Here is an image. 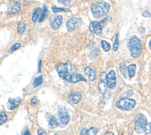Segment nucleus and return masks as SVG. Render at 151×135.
Segmentation results:
<instances>
[{"mask_svg":"<svg viewBox=\"0 0 151 135\" xmlns=\"http://www.w3.org/2000/svg\"><path fill=\"white\" fill-rule=\"evenodd\" d=\"M42 83V76L41 75L40 76H38L37 77L34 81V82H33V85H34V86L36 87L40 85H41V83Z\"/></svg>","mask_w":151,"mask_h":135,"instance_id":"393cba45","label":"nucleus"},{"mask_svg":"<svg viewBox=\"0 0 151 135\" xmlns=\"http://www.w3.org/2000/svg\"><path fill=\"white\" fill-rule=\"evenodd\" d=\"M136 66L134 64H131L128 66V70H129V77L132 78V77L134 76L136 72Z\"/></svg>","mask_w":151,"mask_h":135,"instance_id":"412c9836","label":"nucleus"},{"mask_svg":"<svg viewBox=\"0 0 151 135\" xmlns=\"http://www.w3.org/2000/svg\"><path fill=\"white\" fill-rule=\"evenodd\" d=\"M97 21H94V22H91L90 24V25H89V30L92 33H94V30H95V28H96V26L97 24Z\"/></svg>","mask_w":151,"mask_h":135,"instance_id":"c756f323","label":"nucleus"},{"mask_svg":"<svg viewBox=\"0 0 151 135\" xmlns=\"http://www.w3.org/2000/svg\"><path fill=\"white\" fill-rule=\"evenodd\" d=\"M104 135H114V134L113 132H112V131H108V132L106 133Z\"/></svg>","mask_w":151,"mask_h":135,"instance_id":"4c0bfd02","label":"nucleus"},{"mask_svg":"<svg viewBox=\"0 0 151 135\" xmlns=\"http://www.w3.org/2000/svg\"><path fill=\"white\" fill-rule=\"evenodd\" d=\"M21 98L19 97H17L15 98H10L7 102V108L9 110L15 109L20 104Z\"/></svg>","mask_w":151,"mask_h":135,"instance_id":"9b49d317","label":"nucleus"},{"mask_svg":"<svg viewBox=\"0 0 151 135\" xmlns=\"http://www.w3.org/2000/svg\"><path fill=\"white\" fill-rule=\"evenodd\" d=\"M38 103V99H37V98L36 97H34V98H32V100H31V104L32 105H36Z\"/></svg>","mask_w":151,"mask_h":135,"instance_id":"f704fd0d","label":"nucleus"},{"mask_svg":"<svg viewBox=\"0 0 151 135\" xmlns=\"http://www.w3.org/2000/svg\"><path fill=\"white\" fill-rule=\"evenodd\" d=\"M55 135H58V134H55Z\"/></svg>","mask_w":151,"mask_h":135,"instance_id":"37998d69","label":"nucleus"},{"mask_svg":"<svg viewBox=\"0 0 151 135\" xmlns=\"http://www.w3.org/2000/svg\"><path fill=\"white\" fill-rule=\"evenodd\" d=\"M101 46L102 47L103 49L105 52H108L110 49V44L108 43L107 42H106V41H104V40H101Z\"/></svg>","mask_w":151,"mask_h":135,"instance_id":"b1692460","label":"nucleus"},{"mask_svg":"<svg viewBox=\"0 0 151 135\" xmlns=\"http://www.w3.org/2000/svg\"><path fill=\"white\" fill-rule=\"evenodd\" d=\"M21 46V44L20 43H16L12 47H11V51H14L16 50L17 49H18L19 47Z\"/></svg>","mask_w":151,"mask_h":135,"instance_id":"473e14b6","label":"nucleus"},{"mask_svg":"<svg viewBox=\"0 0 151 135\" xmlns=\"http://www.w3.org/2000/svg\"><path fill=\"white\" fill-rule=\"evenodd\" d=\"M25 30V25L24 22H20L17 27L18 32L20 34H22Z\"/></svg>","mask_w":151,"mask_h":135,"instance_id":"bb28decb","label":"nucleus"},{"mask_svg":"<svg viewBox=\"0 0 151 135\" xmlns=\"http://www.w3.org/2000/svg\"><path fill=\"white\" fill-rule=\"evenodd\" d=\"M82 24V20L80 18L75 17L68 20L66 22V27L68 30L78 28Z\"/></svg>","mask_w":151,"mask_h":135,"instance_id":"6e6552de","label":"nucleus"},{"mask_svg":"<svg viewBox=\"0 0 151 135\" xmlns=\"http://www.w3.org/2000/svg\"><path fill=\"white\" fill-rule=\"evenodd\" d=\"M42 10L40 7H37L35 8L32 12V21L33 22H36L37 21V20L39 18V17H40L41 16V14Z\"/></svg>","mask_w":151,"mask_h":135,"instance_id":"dca6fc26","label":"nucleus"},{"mask_svg":"<svg viewBox=\"0 0 151 135\" xmlns=\"http://www.w3.org/2000/svg\"><path fill=\"white\" fill-rule=\"evenodd\" d=\"M120 70L122 74L123 75L124 78H127L128 76H129L128 67H127L125 64L121 63L120 65Z\"/></svg>","mask_w":151,"mask_h":135,"instance_id":"6ab92c4d","label":"nucleus"},{"mask_svg":"<svg viewBox=\"0 0 151 135\" xmlns=\"http://www.w3.org/2000/svg\"><path fill=\"white\" fill-rule=\"evenodd\" d=\"M99 88L100 92L102 94H104L107 89V86L104 81H100L99 82Z\"/></svg>","mask_w":151,"mask_h":135,"instance_id":"aec40b11","label":"nucleus"},{"mask_svg":"<svg viewBox=\"0 0 151 135\" xmlns=\"http://www.w3.org/2000/svg\"><path fill=\"white\" fill-rule=\"evenodd\" d=\"M147 124V121L146 116L140 113L136 118L134 123V130L137 133H144Z\"/></svg>","mask_w":151,"mask_h":135,"instance_id":"20e7f679","label":"nucleus"},{"mask_svg":"<svg viewBox=\"0 0 151 135\" xmlns=\"http://www.w3.org/2000/svg\"><path fill=\"white\" fill-rule=\"evenodd\" d=\"M110 4L103 1H97L91 5V10L93 16L98 18L107 14L110 9Z\"/></svg>","mask_w":151,"mask_h":135,"instance_id":"f03ea898","label":"nucleus"},{"mask_svg":"<svg viewBox=\"0 0 151 135\" xmlns=\"http://www.w3.org/2000/svg\"><path fill=\"white\" fill-rule=\"evenodd\" d=\"M106 73L104 72H102V73L101 74V76H100V81H104L105 79H106Z\"/></svg>","mask_w":151,"mask_h":135,"instance_id":"c9c22d12","label":"nucleus"},{"mask_svg":"<svg viewBox=\"0 0 151 135\" xmlns=\"http://www.w3.org/2000/svg\"><path fill=\"white\" fill-rule=\"evenodd\" d=\"M51 28L54 30H57L60 27L63 22V17L61 15L55 16L53 18H51Z\"/></svg>","mask_w":151,"mask_h":135,"instance_id":"9d476101","label":"nucleus"},{"mask_svg":"<svg viewBox=\"0 0 151 135\" xmlns=\"http://www.w3.org/2000/svg\"><path fill=\"white\" fill-rule=\"evenodd\" d=\"M52 11L54 13H57L60 12H67L69 11V9L68 8H58L55 6H52L51 7Z\"/></svg>","mask_w":151,"mask_h":135,"instance_id":"5701e85b","label":"nucleus"},{"mask_svg":"<svg viewBox=\"0 0 151 135\" xmlns=\"http://www.w3.org/2000/svg\"><path fill=\"white\" fill-rule=\"evenodd\" d=\"M98 132V128L95 127H91L88 129L83 128L80 133V135H96Z\"/></svg>","mask_w":151,"mask_h":135,"instance_id":"4468645a","label":"nucleus"},{"mask_svg":"<svg viewBox=\"0 0 151 135\" xmlns=\"http://www.w3.org/2000/svg\"><path fill=\"white\" fill-rule=\"evenodd\" d=\"M81 81H86V79L84 78V77L82 75L77 73H73L71 75V79H70L71 83H76Z\"/></svg>","mask_w":151,"mask_h":135,"instance_id":"f3484780","label":"nucleus"},{"mask_svg":"<svg viewBox=\"0 0 151 135\" xmlns=\"http://www.w3.org/2000/svg\"><path fill=\"white\" fill-rule=\"evenodd\" d=\"M138 31H139L140 33H144L145 32V28L144 27L141 26V27H140L138 28Z\"/></svg>","mask_w":151,"mask_h":135,"instance_id":"e433bc0d","label":"nucleus"},{"mask_svg":"<svg viewBox=\"0 0 151 135\" xmlns=\"http://www.w3.org/2000/svg\"><path fill=\"white\" fill-rule=\"evenodd\" d=\"M41 61L40 60L39 63H38V69H39V72L41 71Z\"/></svg>","mask_w":151,"mask_h":135,"instance_id":"ea45409f","label":"nucleus"},{"mask_svg":"<svg viewBox=\"0 0 151 135\" xmlns=\"http://www.w3.org/2000/svg\"><path fill=\"white\" fill-rule=\"evenodd\" d=\"M144 133L145 135H151V123L147 124Z\"/></svg>","mask_w":151,"mask_h":135,"instance_id":"c85d7f7f","label":"nucleus"},{"mask_svg":"<svg viewBox=\"0 0 151 135\" xmlns=\"http://www.w3.org/2000/svg\"><path fill=\"white\" fill-rule=\"evenodd\" d=\"M142 15L143 17H145V18H148V17H150L151 16V14L148 11L145 10V11H144L142 12Z\"/></svg>","mask_w":151,"mask_h":135,"instance_id":"2f4dec72","label":"nucleus"},{"mask_svg":"<svg viewBox=\"0 0 151 135\" xmlns=\"http://www.w3.org/2000/svg\"><path fill=\"white\" fill-rule=\"evenodd\" d=\"M119 33H117L116 35L114 42V44H113V50L114 52L117 50L118 47H119Z\"/></svg>","mask_w":151,"mask_h":135,"instance_id":"a878e982","label":"nucleus"},{"mask_svg":"<svg viewBox=\"0 0 151 135\" xmlns=\"http://www.w3.org/2000/svg\"><path fill=\"white\" fill-rule=\"evenodd\" d=\"M24 135H30V133H29V130H27L25 131Z\"/></svg>","mask_w":151,"mask_h":135,"instance_id":"58836bf2","label":"nucleus"},{"mask_svg":"<svg viewBox=\"0 0 151 135\" xmlns=\"http://www.w3.org/2000/svg\"><path fill=\"white\" fill-rule=\"evenodd\" d=\"M57 70L58 72V75L60 78L64 79L67 82H70L71 75L68 71V67L66 64H60L57 68Z\"/></svg>","mask_w":151,"mask_h":135,"instance_id":"39448f33","label":"nucleus"},{"mask_svg":"<svg viewBox=\"0 0 151 135\" xmlns=\"http://www.w3.org/2000/svg\"><path fill=\"white\" fill-rule=\"evenodd\" d=\"M7 119L6 114L5 113V112H1L0 115V124H2L3 123H4Z\"/></svg>","mask_w":151,"mask_h":135,"instance_id":"cd10ccee","label":"nucleus"},{"mask_svg":"<svg viewBox=\"0 0 151 135\" xmlns=\"http://www.w3.org/2000/svg\"><path fill=\"white\" fill-rule=\"evenodd\" d=\"M45 118L48 123L49 127L50 128H54L58 126V121L57 118L50 113L45 114Z\"/></svg>","mask_w":151,"mask_h":135,"instance_id":"1a4fd4ad","label":"nucleus"},{"mask_svg":"<svg viewBox=\"0 0 151 135\" xmlns=\"http://www.w3.org/2000/svg\"><path fill=\"white\" fill-rule=\"evenodd\" d=\"M20 9H21V7L19 4L18 2L15 1L11 5L9 12L11 14H15L19 12L20 11Z\"/></svg>","mask_w":151,"mask_h":135,"instance_id":"a211bd4d","label":"nucleus"},{"mask_svg":"<svg viewBox=\"0 0 151 135\" xmlns=\"http://www.w3.org/2000/svg\"><path fill=\"white\" fill-rule=\"evenodd\" d=\"M136 102L134 99L127 97H124L119 99L116 102V107L120 110L129 111L134 108Z\"/></svg>","mask_w":151,"mask_h":135,"instance_id":"7ed1b4c3","label":"nucleus"},{"mask_svg":"<svg viewBox=\"0 0 151 135\" xmlns=\"http://www.w3.org/2000/svg\"><path fill=\"white\" fill-rule=\"evenodd\" d=\"M68 99L73 104H77L81 99V95L79 92H71L69 94Z\"/></svg>","mask_w":151,"mask_h":135,"instance_id":"ddd939ff","label":"nucleus"},{"mask_svg":"<svg viewBox=\"0 0 151 135\" xmlns=\"http://www.w3.org/2000/svg\"><path fill=\"white\" fill-rule=\"evenodd\" d=\"M37 133L38 135H47L46 132L43 129H39L37 131Z\"/></svg>","mask_w":151,"mask_h":135,"instance_id":"72a5a7b5","label":"nucleus"},{"mask_svg":"<svg viewBox=\"0 0 151 135\" xmlns=\"http://www.w3.org/2000/svg\"><path fill=\"white\" fill-rule=\"evenodd\" d=\"M84 73L86 76H88V79L93 81L94 80H95L96 79V72L94 71V69H93L92 68H90V67H86L84 69Z\"/></svg>","mask_w":151,"mask_h":135,"instance_id":"2eb2a0df","label":"nucleus"},{"mask_svg":"<svg viewBox=\"0 0 151 135\" xmlns=\"http://www.w3.org/2000/svg\"><path fill=\"white\" fill-rule=\"evenodd\" d=\"M47 14H48V11H47V7L45 5H44L43 7H42L41 16H40V19H39V22H41L42 21H43L45 18V17H47Z\"/></svg>","mask_w":151,"mask_h":135,"instance_id":"4be33fe9","label":"nucleus"},{"mask_svg":"<svg viewBox=\"0 0 151 135\" xmlns=\"http://www.w3.org/2000/svg\"><path fill=\"white\" fill-rule=\"evenodd\" d=\"M73 0H58V2L63 5H69L70 4Z\"/></svg>","mask_w":151,"mask_h":135,"instance_id":"7c9ffc66","label":"nucleus"},{"mask_svg":"<svg viewBox=\"0 0 151 135\" xmlns=\"http://www.w3.org/2000/svg\"><path fill=\"white\" fill-rule=\"evenodd\" d=\"M58 115L60 121L64 125H66L70 121V117L67 109L64 107H61L58 110Z\"/></svg>","mask_w":151,"mask_h":135,"instance_id":"423d86ee","label":"nucleus"},{"mask_svg":"<svg viewBox=\"0 0 151 135\" xmlns=\"http://www.w3.org/2000/svg\"><path fill=\"white\" fill-rule=\"evenodd\" d=\"M106 83L109 88L113 89L116 85V78L115 72L113 70H110L106 76Z\"/></svg>","mask_w":151,"mask_h":135,"instance_id":"0eeeda50","label":"nucleus"},{"mask_svg":"<svg viewBox=\"0 0 151 135\" xmlns=\"http://www.w3.org/2000/svg\"><path fill=\"white\" fill-rule=\"evenodd\" d=\"M17 1H19V0H17Z\"/></svg>","mask_w":151,"mask_h":135,"instance_id":"79ce46f5","label":"nucleus"},{"mask_svg":"<svg viewBox=\"0 0 151 135\" xmlns=\"http://www.w3.org/2000/svg\"><path fill=\"white\" fill-rule=\"evenodd\" d=\"M127 46L129 47L131 56L134 58L138 57L142 52V43L136 36H131L127 40Z\"/></svg>","mask_w":151,"mask_h":135,"instance_id":"f257e3e1","label":"nucleus"},{"mask_svg":"<svg viewBox=\"0 0 151 135\" xmlns=\"http://www.w3.org/2000/svg\"><path fill=\"white\" fill-rule=\"evenodd\" d=\"M109 18H106L104 20H103L102 21L98 22L96 28H95V30H94V33L97 35V36H100L101 33V31H102V28L104 27V26L106 25L107 21H108Z\"/></svg>","mask_w":151,"mask_h":135,"instance_id":"f8f14e48","label":"nucleus"},{"mask_svg":"<svg viewBox=\"0 0 151 135\" xmlns=\"http://www.w3.org/2000/svg\"><path fill=\"white\" fill-rule=\"evenodd\" d=\"M149 47L150 50H151V38H150V40L149 41Z\"/></svg>","mask_w":151,"mask_h":135,"instance_id":"a19ab883","label":"nucleus"}]
</instances>
